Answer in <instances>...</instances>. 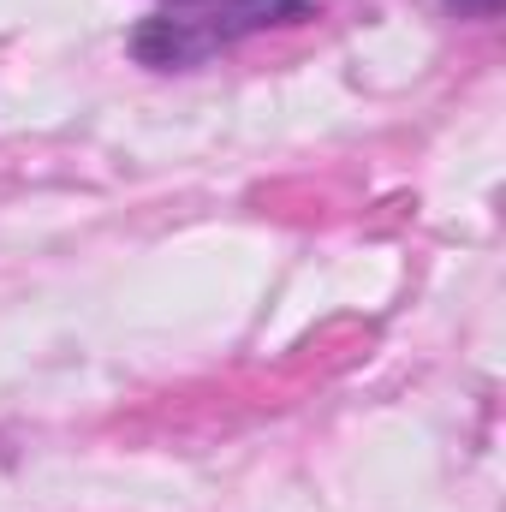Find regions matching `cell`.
Instances as JSON below:
<instances>
[{
  "instance_id": "cell-2",
  "label": "cell",
  "mask_w": 506,
  "mask_h": 512,
  "mask_svg": "<svg viewBox=\"0 0 506 512\" xmlns=\"http://www.w3.org/2000/svg\"><path fill=\"white\" fill-rule=\"evenodd\" d=\"M447 12H459V18H495L501 0H447Z\"/></svg>"
},
{
  "instance_id": "cell-1",
  "label": "cell",
  "mask_w": 506,
  "mask_h": 512,
  "mask_svg": "<svg viewBox=\"0 0 506 512\" xmlns=\"http://www.w3.org/2000/svg\"><path fill=\"white\" fill-rule=\"evenodd\" d=\"M304 18H316V0H155V12L131 24L126 48L149 72H191L239 48L245 36L304 24Z\"/></svg>"
}]
</instances>
